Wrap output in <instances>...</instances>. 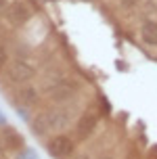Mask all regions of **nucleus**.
I'll return each mask as SVG.
<instances>
[{"label":"nucleus","mask_w":157,"mask_h":159,"mask_svg":"<svg viewBox=\"0 0 157 159\" xmlns=\"http://www.w3.org/2000/svg\"><path fill=\"white\" fill-rule=\"evenodd\" d=\"M7 15H8V19H11L13 23L21 25V23H25V21H30L31 11H30L27 4H23V2H13V4L7 8Z\"/></svg>","instance_id":"4"},{"label":"nucleus","mask_w":157,"mask_h":159,"mask_svg":"<svg viewBox=\"0 0 157 159\" xmlns=\"http://www.w3.org/2000/svg\"><path fill=\"white\" fill-rule=\"evenodd\" d=\"M7 63V50H4V46H0V67Z\"/></svg>","instance_id":"12"},{"label":"nucleus","mask_w":157,"mask_h":159,"mask_svg":"<svg viewBox=\"0 0 157 159\" xmlns=\"http://www.w3.org/2000/svg\"><path fill=\"white\" fill-rule=\"evenodd\" d=\"M141 38L147 46H157V23L145 21L141 27Z\"/></svg>","instance_id":"8"},{"label":"nucleus","mask_w":157,"mask_h":159,"mask_svg":"<svg viewBox=\"0 0 157 159\" xmlns=\"http://www.w3.org/2000/svg\"><path fill=\"white\" fill-rule=\"evenodd\" d=\"M34 75H36L34 65L23 61V59H17V61H13V63L7 67V78H8V82H13V84H25V82H30Z\"/></svg>","instance_id":"1"},{"label":"nucleus","mask_w":157,"mask_h":159,"mask_svg":"<svg viewBox=\"0 0 157 159\" xmlns=\"http://www.w3.org/2000/svg\"><path fill=\"white\" fill-rule=\"evenodd\" d=\"M138 2H141V0H119V4H122L124 8H134Z\"/></svg>","instance_id":"11"},{"label":"nucleus","mask_w":157,"mask_h":159,"mask_svg":"<svg viewBox=\"0 0 157 159\" xmlns=\"http://www.w3.org/2000/svg\"><path fill=\"white\" fill-rule=\"evenodd\" d=\"M76 159H90L88 155H80V157H76Z\"/></svg>","instance_id":"15"},{"label":"nucleus","mask_w":157,"mask_h":159,"mask_svg":"<svg viewBox=\"0 0 157 159\" xmlns=\"http://www.w3.org/2000/svg\"><path fill=\"white\" fill-rule=\"evenodd\" d=\"M48 130H53V128H50V113L48 111L38 113L36 119L31 121V132H34L36 136H44Z\"/></svg>","instance_id":"7"},{"label":"nucleus","mask_w":157,"mask_h":159,"mask_svg":"<svg viewBox=\"0 0 157 159\" xmlns=\"http://www.w3.org/2000/svg\"><path fill=\"white\" fill-rule=\"evenodd\" d=\"M103 159H111V157H103Z\"/></svg>","instance_id":"16"},{"label":"nucleus","mask_w":157,"mask_h":159,"mask_svg":"<svg viewBox=\"0 0 157 159\" xmlns=\"http://www.w3.org/2000/svg\"><path fill=\"white\" fill-rule=\"evenodd\" d=\"M4 8H7V0H0V13H2Z\"/></svg>","instance_id":"14"},{"label":"nucleus","mask_w":157,"mask_h":159,"mask_svg":"<svg viewBox=\"0 0 157 159\" xmlns=\"http://www.w3.org/2000/svg\"><path fill=\"white\" fill-rule=\"evenodd\" d=\"M17 98L23 105H36L38 103V90L27 86V88H23V90H19V96H17Z\"/></svg>","instance_id":"10"},{"label":"nucleus","mask_w":157,"mask_h":159,"mask_svg":"<svg viewBox=\"0 0 157 159\" xmlns=\"http://www.w3.org/2000/svg\"><path fill=\"white\" fill-rule=\"evenodd\" d=\"M23 136L17 132L15 128L11 126H4L2 128V144L7 147V149H11V151H17V149H21L23 147Z\"/></svg>","instance_id":"5"},{"label":"nucleus","mask_w":157,"mask_h":159,"mask_svg":"<svg viewBox=\"0 0 157 159\" xmlns=\"http://www.w3.org/2000/svg\"><path fill=\"white\" fill-rule=\"evenodd\" d=\"M76 84H69L67 80H61L57 86H53V90H50V98L53 101H57V103H63V101H69L71 96L76 94Z\"/></svg>","instance_id":"3"},{"label":"nucleus","mask_w":157,"mask_h":159,"mask_svg":"<svg viewBox=\"0 0 157 159\" xmlns=\"http://www.w3.org/2000/svg\"><path fill=\"white\" fill-rule=\"evenodd\" d=\"M25 159H38V155H34L31 151H25Z\"/></svg>","instance_id":"13"},{"label":"nucleus","mask_w":157,"mask_h":159,"mask_svg":"<svg viewBox=\"0 0 157 159\" xmlns=\"http://www.w3.org/2000/svg\"><path fill=\"white\" fill-rule=\"evenodd\" d=\"M94 126H96V117L94 115H82L80 117V121H78V126H76V130H78V136L80 138H86V136H90L92 134V130H94Z\"/></svg>","instance_id":"9"},{"label":"nucleus","mask_w":157,"mask_h":159,"mask_svg":"<svg viewBox=\"0 0 157 159\" xmlns=\"http://www.w3.org/2000/svg\"><path fill=\"white\" fill-rule=\"evenodd\" d=\"M46 151L57 159H65V157H69L71 153H73V140H71L69 136H65V134L53 136V138L46 143Z\"/></svg>","instance_id":"2"},{"label":"nucleus","mask_w":157,"mask_h":159,"mask_svg":"<svg viewBox=\"0 0 157 159\" xmlns=\"http://www.w3.org/2000/svg\"><path fill=\"white\" fill-rule=\"evenodd\" d=\"M48 113H50V128L53 130H63V128L69 126L71 111H67V109H53Z\"/></svg>","instance_id":"6"}]
</instances>
